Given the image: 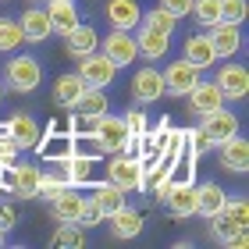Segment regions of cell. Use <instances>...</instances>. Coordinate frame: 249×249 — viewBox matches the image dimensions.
Returning a JSON list of instances; mask_svg holds the SVG:
<instances>
[{
    "mask_svg": "<svg viewBox=\"0 0 249 249\" xmlns=\"http://www.w3.org/2000/svg\"><path fill=\"white\" fill-rule=\"evenodd\" d=\"M0 82H4V93H18V96L36 93L39 82H43V64L32 53H11Z\"/></svg>",
    "mask_w": 249,
    "mask_h": 249,
    "instance_id": "6da1fadb",
    "label": "cell"
},
{
    "mask_svg": "<svg viewBox=\"0 0 249 249\" xmlns=\"http://www.w3.org/2000/svg\"><path fill=\"white\" fill-rule=\"evenodd\" d=\"M89 139L96 142L100 153H121L124 142H128V128H124V121L118 114H110V110H104L100 118H93V132H89Z\"/></svg>",
    "mask_w": 249,
    "mask_h": 249,
    "instance_id": "7a4b0ae2",
    "label": "cell"
},
{
    "mask_svg": "<svg viewBox=\"0 0 249 249\" xmlns=\"http://www.w3.org/2000/svg\"><path fill=\"white\" fill-rule=\"evenodd\" d=\"M213 86L221 89V96H224V104H242V100L249 96V71H246V64H239V61H224L217 71H213V78H210Z\"/></svg>",
    "mask_w": 249,
    "mask_h": 249,
    "instance_id": "3957f363",
    "label": "cell"
},
{
    "mask_svg": "<svg viewBox=\"0 0 249 249\" xmlns=\"http://www.w3.org/2000/svg\"><path fill=\"white\" fill-rule=\"evenodd\" d=\"M142 160L139 157H128V153H110V164H107V182H114L124 192H139L142 189Z\"/></svg>",
    "mask_w": 249,
    "mask_h": 249,
    "instance_id": "277c9868",
    "label": "cell"
},
{
    "mask_svg": "<svg viewBox=\"0 0 249 249\" xmlns=\"http://www.w3.org/2000/svg\"><path fill=\"white\" fill-rule=\"evenodd\" d=\"M203 78V71L196 64H189L185 57H178V61H167V68L160 71V82H164V93L167 96H185L192 86H196Z\"/></svg>",
    "mask_w": 249,
    "mask_h": 249,
    "instance_id": "5b68a950",
    "label": "cell"
},
{
    "mask_svg": "<svg viewBox=\"0 0 249 249\" xmlns=\"http://www.w3.org/2000/svg\"><path fill=\"white\" fill-rule=\"evenodd\" d=\"M100 53L114 64V68H128L139 57V47H135V36L132 32H121V29H110L104 39H100Z\"/></svg>",
    "mask_w": 249,
    "mask_h": 249,
    "instance_id": "8992f818",
    "label": "cell"
},
{
    "mask_svg": "<svg viewBox=\"0 0 249 249\" xmlns=\"http://www.w3.org/2000/svg\"><path fill=\"white\" fill-rule=\"evenodd\" d=\"M39 192V167L29 160H15L7 164V196L15 199H36Z\"/></svg>",
    "mask_w": 249,
    "mask_h": 249,
    "instance_id": "52a82bcc",
    "label": "cell"
},
{
    "mask_svg": "<svg viewBox=\"0 0 249 249\" xmlns=\"http://www.w3.org/2000/svg\"><path fill=\"white\" fill-rule=\"evenodd\" d=\"M78 78H82L86 86H93V89H107L110 82H114V75H118V68L110 64L100 50H93V53H86V57H78Z\"/></svg>",
    "mask_w": 249,
    "mask_h": 249,
    "instance_id": "ba28073f",
    "label": "cell"
},
{
    "mask_svg": "<svg viewBox=\"0 0 249 249\" xmlns=\"http://www.w3.org/2000/svg\"><path fill=\"white\" fill-rule=\"evenodd\" d=\"M160 203L167 207L171 217H192L196 213V182H167V189L160 192Z\"/></svg>",
    "mask_w": 249,
    "mask_h": 249,
    "instance_id": "9c48e42d",
    "label": "cell"
},
{
    "mask_svg": "<svg viewBox=\"0 0 249 249\" xmlns=\"http://www.w3.org/2000/svg\"><path fill=\"white\" fill-rule=\"evenodd\" d=\"M132 100L139 107H150L157 104V100H164V82H160V68H153V64H146L139 68V71L132 75Z\"/></svg>",
    "mask_w": 249,
    "mask_h": 249,
    "instance_id": "30bf717a",
    "label": "cell"
},
{
    "mask_svg": "<svg viewBox=\"0 0 249 249\" xmlns=\"http://www.w3.org/2000/svg\"><path fill=\"white\" fill-rule=\"evenodd\" d=\"M199 128H203V135H207L213 146H217V142H224V139H231L242 124H239V114H235V110L217 107V110H210V114L199 118Z\"/></svg>",
    "mask_w": 249,
    "mask_h": 249,
    "instance_id": "8fae6325",
    "label": "cell"
},
{
    "mask_svg": "<svg viewBox=\"0 0 249 249\" xmlns=\"http://www.w3.org/2000/svg\"><path fill=\"white\" fill-rule=\"evenodd\" d=\"M207 36H210V47H213V53H217V61L235 57V53L242 50V43H246L242 25H231V21H217V25H210Z\"/></svg>",
    "mask_w": 249,
    "mask_h": 249,
    "instance_id": "7c38bea8",
    "label": "cell"
},
{
    "mask_svg": "<svg viewBox=\"0 0 249 249\" xmlns=\"http://www.w3.org/2000/svg\"><path fill=\"white\" fill-rule=\"evenodd\" d=\"M213 153H217V164L224 167V171H231V175H242L249 167V142L242 139V132H235L231 139L217 142Z\"/></svg>",
    "mask_w": 249,
    "mask_h": 249,
    "instance_id": "4fadbf2b",
    "label": "cell"
},
{
    "mask_svg": "<svg viewBox=\"0 0 249 249\" xmlns=\"http://www.w3.org/2000/svg\"><path fill=\"white\" fill-rule=\"evenodd\" d=\"M217 107H224V96H221V89L213 86V82H199L185 93V110L192 118H203V114H210V110H217Z\"/></svg>",
    "mask_w": 249,
    "mask_h": 249,
    "instance_id": "5bb4252c",
    "label": "cell"
},
{
    "mask_svg": "<svg viewBox=\"0 0 249 249\" xmlns=\"http://www.w3.org/2000/svg\"><path fill=\"white\" fill-rule=\"evenodd\" d=\"M18 29L25 43H47L53 32H50V18H47V7L43 4H29L25 11L18 15Z\"/></svg>",
    "mask_w": 249,
    "mask_h": 249,
    "instance_id": "9a60e30c",
    "label": "cell"
},
{
    "mask_svg": "<svg viewBox=\"0 0 249 249\" xmlns=\"http://www.w3.org/2000/svg\"><path fill=\"white\" fill-rule=\"evenodd\" d=\"M139 0H107L104 4V18L110 29H121V32H135L139 29Z\"/></svg>",
    "mask_w": 249,
    "mask_h": 249,
    "instance_id": "2e32d148",
    "label": "cell"
},
{
    "mask_svg": "<svg viewBox=\"0 0 249 249\" xmlns=\"http://www.w3.org/2000/svg\"><path fill=\"white\" fill-rule=\"evenodd\" d=\"M104 224H110V239L128 242V239H139V231H142V213L124 203V207H118L110 217H104Z\"/></svg>",
    "mask_w": 249,
    "mask_h": 249,
    "instance_id": "e0dca14e",
    "label": "cell"
},
{
    "mask_svg": "<svg viewBox=\"0 0 249 249\" xmlns=\"http://www.w3.org/2000/svg\"><path fill=\"white\" fill-rule=\"evenodd\" d=\"M4 132L11 135V139L18 142V150H36V142L43 139V132H39V121L25 114V110H18V114H11L7 124H4Z\"/></svg>",
    "mask_w": 249,
    "mask_h": 249,
    "instance_id": "ac0fdd59",
    "label": "cell"
},
{
    "mask_svg": "<svg viewBox=\"0 0 249 249\" xmlns=\"http://www.w3.org/2000/svg\"><path fill=\"white\" fill-rule=\"evenodd\" d=\"M182 57H185L189 64H196L199 71H210V68L217 64V53H213V47H210L207 29H203V32H189V36H185V43H182Z\"/></svg>",
    "mask_w": 249,
    "mask_h": 249,
    "instance_id": "d6986e66",
    "label": "cell"
},
{
    "mask_svg": "<svg viewBox=\"0 0 249 249\" xmlns=\"http://www.w3.org/2000/svg\"><path fill=\"white\" fill-rule=\"evenodd\" d=\"M64 39V53L71 61H78V57H86V53H93V50H100V32L93 29V25H78L68 32V36H61Z\"/></svg>",
    "mask_w": 249,
    "mask_h": 249,
    "instance_id": "ffe728a7",
    "label": "cell"
},
{
    "mask_svg": "<svg viewBox=\"0 0 249 249\" xmlns=\"http://www.w3.org/2000/svg\"><path fill=\"white\" fill-rule=\"evenodd\" d=\"M82 207H86L82 189H71V185H68L61 196H53V199H50V217L57 221V224H64V221L78 224V213H82Z\"/></svg>",
    "mask_w": 249,
    "mask_h": 249,
    "instance_id": "44dd1931",
    "label": "cell"
},
{
    "mask_svg": "<svg viewBox=\"0 0 249 249\" xmlns=\"http://www.w3.org/2000/svg\"><path fill=\"white\" fill-rule=\"evenodd\" d=\"M224 203H228V192L221 189V182L207 178V182L196 185V213H199V217H213V213H221Z\"/></svg>",
    "mask_w": 249,
    "mask_h": 249,
    "instance_id": "7402d4cb",
    "label": "cell"
},
{
    "mask_svg": "<svg viewBox=\"0 0 249 249\" xmlns=\"http://www.w3.org/2000/svg\"><path fill=\"white\" fill-rule=\"evenodd\" d=\"M135 47H139V57L146 61H164L171 53V36L167 32H153V29H142L139 25V36H135Z\"/></svg>",
    "mask_w": 249,
    "mask_h": 249,
    "instance_id": "603a6c76",
    "label": "cell"
},
{
    "mask_svg": "<svg viewBox=\"0 0 249 249\" xmlns=\"http://www.w3.org/2000/svg\"><path fill=\"white\" fill-rule=\"evenodd\" d=\"M82 89H86V82L78 78V71H64V75H57V78H53V104H57L61 110H71L75 100L82 96Z\"/></svg>",
    "mask_w": 249,
    "mask_h": 249,
    "instance_id": "cb8c5ba5",
    "label": "cell"
},
{
    "mask_svg": "<svg viewBox=\"0 0 249 249\" xmlns=\"http://www.w3.org/2000/svg\"><path fill=\"white\" fill-rule=\"evenodd\" d=\"M89 199L96 203L100 210H104V217H110V213H114L118 207H124V203H128V192L124 189H118L114 182H100V185H93V192H89Z\"/></svg>",
    "mask_w": 249,
    "mask_h": 249,
    "instance_id": "d4e9b609",
    "label": "cell"
},
{
    "mask_svg": "<svg viewBox=\"0 0 249 249\" xmlns=\"http://www.w3.org/2000/svg\"><path fill=\"white\" fill-rule=\"evenodd\" d=\"M57 164H61V171H64V178H68L71 189H82L89 182V175H93V157H82V153H68Z\"/></svg>",
    "mask_w": 249,
    "mask_h": 249,
    "instance_id": "484cf974",
    "label": "cell"
},
{
    "mask_svg": "<svg viewBox=\"0 0 249 249\" xmlns=\"http://www.w3.org/2000/svg\"><path fill=\"white\" fill-rule=\"evenodd\" d=\"M75 114L78 118H86V121H93V118H100L104 110H110V100H107V93L104 89H93V86H86L82 89V96L75 100Z\"/></svg>",
    "mask_w": 249,
    "mask_h": 249,
    "instance_id": "4316f807",
    "label": "cell"
},
{
    "mask_svg": "<svg viewBox=\"0 0 249 249\" xmlns=\"http://www.w3.org/2000/svg\"><path fill=\"white\" fill-rule=\"evenodd\" d=\"M139 25L142 29H153V32H167V36H175L178 18L171 15V11H164V7H150V11H142V15H139Z\"/></svg>",
    "mask_w": 249,
    "mask_h": 249,
    "instance_id": "83f0119b",
    "label": "cell"
},
{
    "mask_svg": "<svg viewBox=\"0 0 249 249\" xmlns=\"http://www.w3.org/2000/svg\"><path fill=\"white\" fill-rule=\"evenodd\" d=\"M68 189V178L61 171V164L53 167V171H39V192H36V199H53V196H61V192Z\"/></svg>",
    "mask_w": 249,
    "mask_h": 249,
    "instance_id": "f1b7e54d",
    "label": "cell"
},
{
    "mask_svg": "<svg viewBox=\"0 0 249 249\" xmlns=\"http://www.w3.org/2000/svg\"><path fill=\"white\" fill-rule=\"evenodd\" d=\"M50 246H57V249H82V246H86V228L64 221L61 228L50 235Z\"/></svg>",
    "mask_w": 249,
    "mask_h": 249,
    "instance_id": "f546056e",
    "label": "cell"
},
{
    "mask_svg": "<svg viewBox=\"0 0 249 249\" xmlns=\"http://www.w3.org/2000/svg\"><path fill=\"white\" fill-rule=\"evenodd\" d=\"M189 18H196V25H203V29L217 25L221 21V0H192Z\"/></svg>",
    "mask_w": 249,
    "mask_h": 249,
    "instance_id": "4dcf8cb0",
    "label": "cell"
},
{
    "mask_svg": "<svg viewBox=\"0 0 249 249\" xmlns=\"http://www.w3.org/2000/svg\"><path fill=\"white\" fill-rule=\"evenodd\" d=\"M21 43H25V36L18 29V18H0V53H15Z\"/></svg>",
    "mask_w": 249,
    "mask_h": 249,
    "instance_id": "1f68e13d",
    "label": "cell"
},
{
    "mask_svg": "<svg viewBox=\"0 0 249 249\" xmlns=\"http://www.w3.org/2000/svg\"><path fill=\"white\" fill-rule=\"evenodd\" d=\"M121 121H124V128H128L132 139H142V135L150 132V118H146V110H139V104H135L132 110H124Z\"/></svg>",
    "mask_w": 249,
    "mask_h": 249,
    "instance_id": "d6a6232c",
    "label": "cell"
},
{
    "mask_svg": "<svg viewBox=\"0 0 249 249\" xmlns=\"http://www.w3.org/2000/svg\"><path fill=\"white\" fill-rule=\"evenodd\" d=\"M249 15L246 0H221V21H231V25H242Z\"/></svg>",
    "mask_w": 249,
    "mask_h": 249,
    "instance_id": "836d02e7",
    "label": "cell"
},
{
    "mask_svg": "<svg viewBox=\"0 0 249 249\" xmlns=\"http://www.w3.org/2000/svg\"><path fill=\"white\" fill-rule=\"evenodd\" d=\"M100 224H104V210L86 196V207H82V213H78V228L89 231V228H100Z\"/></svg>",
    "mask_w": 249,
    "mask_h": 249,
    "instance_id": "e575fe53",
    "label": "cell"
},
{
    "mask_svg": "<svg viewBox=\"0 0 249 249\" xmlns=\"http://www.w3.org/2000/svg\"><path fill=\"white\" fill-rule=\"evenodd\" d=\"M185 139H189V153H192V157H203V153H210V150H213V142L207 139V135H203V128L189 132Z\"/></svg>",
    "mask_w": 249,
    "mask_h": 249,
    "instance_id": "d590c367",
    "label": "cell"
},
{
    "mask_svg": "<svg viewBox=\"0 0 249 249\" xmlns=\"http://www.w3.org/2000/svg\"><path fill=\"white\" fill-rule=\"evenodd\" d=\"M18 153H21V150H18V142L4 132V135H0V164H4V167H7V164H15V160H18Z\"/></svg>",
    "mask_w": 249,
    "mask_h": 249,
    "instance_id": "8d00e7d4",
    "label": "cell"
},
{
    "mask_svg": "<svg viewBox=\"0 0 249 249\" xmlns=\"http://www.w3.org/2000/svg\"><path fill=\"white\" fill-rule=\"evenodd\" d=\"M15 224H18V210H15V203L0 199V231H15Z\"/></svg>",
    "mask_w": 249,
    "mask_h": 249,
    "instance_id": "74e56055",
    "label": "cell"
},
{
    "mask_svg": "<svg viewBox=\"0 0 249 249\" xmlns=\"http://www.w3.org/2000/svg\"><path fill=\"white\" fill-rule=\"evenodd\" d=\"M157 7H164V11H171V15L182 21L189 18V11H192V0H157Z\"/></svg>",
    "mask_w": 249,
    "mask_h": 249,
    "instance_id": "f35d334b",
    "label": "cell"
},
{
    "mask_svg": "<svg viewBox=\"0 0 249 249\" xmlns=\"http://www.w3.org/2000/svg\"><path fill=\"white\" fill-rule=\"evenodd\" d=\"M0 192H7V167L0 164Z\"/></svg>",
    "mask_w": 249,
    "mask_h": 249,
    "instance_id": "ab89813d",
    "label": "cell"
},
{
    "mask_svg": "<svg viewBox=\"0 0 249 249\" xmlns=\"http://www.w3.org/2000/svg\"><path fill=\"white\" fill-rule=\"evenodd\" d=\"M29 4H47V0H29Z\"/></svg>",
    "mask_w": 249,
    "mask_h": 249,
    "instance_id": "60d3db41",
    "label": "cell"
},
{
    "mask_svg": "<svg viewBox=\"0 0 249 249\" xmlns=\"http://www.w3.org/2000/svg\"><path fill=\"white\" fill-rule=\"evenodd\" d=\"M0 100H4V82H0Z\"/></svg>",
    "mask_w": 249,
    "mask_h": 249,
    "instance_id": "b9f144b4",
    "label": "cell"
}]
</instances>
